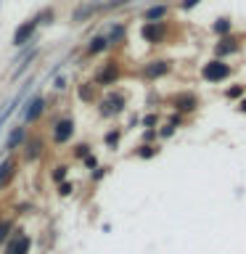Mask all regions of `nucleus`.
Masks as SVG:
<instances>
[{"label": "nucleus", "mask_w": 246, "mask_h": 254, "mask_svg": "<svg viewBox=\"0 0 246 254\" xmlns=\"http://www.w3.org/2000/svg\"><path fill=\"white\" fill-rule=\"evenodd\" d=\"M5 254H29V238L27 236H13L5 246Z\"/></svg>", "instance_id": "5"}, {"label": "nucleus", "mask_w": 246, "mask_h": 254, "mask_svg": "<svg viewBox=\"0 0 246 254\" xmlns=\"http://www.w3.org/2000/svg\"><path fill=\"white\" fill-rule=\"evenodd\" d=\"M230 29V21L228 19H220L217 24H214V32H220V35H222V32H228Z\"/></svg>", "instance_id": "18"}, {"label": "nucleus", "mask_w": 246, "mask_h": 254, "mask_svg": "<svg viewBox=\"0 0 246 254\" xmlns=\"http://www.w3.org/2000/svg\"><path fill=\"white\" fill-rule=\"evenodd\" d=\"M201 74L209 79V82H220V79H225L230 74V66H228V64H222V61H209V64H204Z\"/></svg>", "instance_id": "2"}, {"label": "nucleus", "mask_w": 246, "mask_h": 254, "mask_svg": "<svg viewBox=\"0 0 246 254\" xmlns=\"http://www.w3.org/2000/svg\"><path fill=\"white\" fill-rule=\"evenodd\" d=\"M228 95H230V98H238V95H241V87H230Z\"/></svg>", "instance_id": "21"}, {"label": "nucleus", "mask_w": 246, "mask_h": 254, "mask_svg": "<svg viewBox=\"0 0 246 254\" xmlns=\"http://www.w3.org/2000/svg\"><path fill=\"white\" fill-rule=\"evenodd\" d=\"M21 140H24V130H21V127H16V130H13L11 135H8V140H5V148L11 151V148H16V146H19Z\"/></svg>", "instance_id": "10"}, {"label": "nucleus", "mask_w": 246, "mask_h": 254, "mask_svg": "<svg viewBox=\"0 0 246 254\" xmlns=\"http://www.w3.org/2000/svg\"><path fill=\"white\" fill-rule=\"evenodd\" d=\"M117 138H119L117 132H109V135H106V140H109V143H117Z\"/></svg>", "instance_id": "24"}, {"label": "nucleus", "mask_w": 246, "mask_h": 254, "mask_svg": "<svg viewBox=\"0 0 246 254\" xmlns=\"http://www.w3.org/2000/svg\"><path fill=\"white\" fill-rule=\"evenodd\" d=\"M63 175H66V167H59V170H56V180H61Z\"/></svg>", "instance_id": "22"}, {"label": "nucleus", "mask_w": 246, "mask_h": 254, "mask_svg": "<svg viewBox=\"0 0 246 254\" xmlns=\"http://www.w3.org/2000/svg\"><path fill=\"white\" fill-rule=\"evenodd\" d=\"M164 13H167V5H156V8H148V11H146V19L156 21V19H162Z\"/></svg>", "instance_id": "13"}, {"label": "nucleus", "mask_w": 246, "mask_h": 254, "mask_svg": "<svg viewBox=\"0 0 246 254\" xmlns=\"http://www.w3.org/2000/svg\"><path fill=\"white\" fill-rule=\"evenodd\" d=\"M138 154H140V156H154V148H151V146H143Z\"/></svg>", "instance_id": "20"}, {"label": "nucleus", "mask_w": 246, "mask_h": 254, "mask_svg": "<svg viewBox=\"0 0 246 254\" xmlns=\"http://www.w3.org/2000/svg\"><path fill=\"white\" fill-rule=\"evenodd\" d=\"M111 77H117V66H114V64H109V66L101 71V74H98V82H109Z\"/></svg>", "instance_id": "15"}, {"label": "nucleus", "mask_w": 246, "mask_h": 254, "mask_svg": "<svg viewBox=\"0 0 246 254\" xmlns=\"http://www.w3.org/2000/svg\"><path fill=\"white\" fill-rule=\"evenodd\" d=\"M230 51H236V45H233V40H225L222 45H217V53L222 56V53H230Z\"/></svg>", "instance_id": "17"}, {"label": "nucleus", "mask_w": 246, "mask_h": 254, "mask_svg": "<svg viewBox=\"0 0 246 254\" xmlns=\"http://www.w3.org/2000/svg\"><path fill=\"white\" fill-rule=\"evenodd\" d=\"M37 154H40V140H32L27 146V159H35Z\"/></svg>", "instance_id": "16"}, {"label": "nucleus", "mask_w": 246, "mask_h": 254, "mask_svg": "<svg viewBox=\"0 0 246 254\" xmlns=\"http://www.w3.org/2000/svg\"><path fill=\"white\" fill-rule=\"evenodd\" d=\"M122 106H124V98L122 95H111V98H106L103 101V114H117V111H122Z\"/></svg>", "instance_id": "8"}, {"label": "nucleus", "mask_w": 246, "mask_h": 254, "mask_svg": "<svg viewBox=\"0 0 246 254\" xmlns=\"http://www.w3.org/2000/svg\"><path fill=\"white\" fill-rule=\"evenodd\" d=\"M175 103H178V109H183V111L196 109V98H193V95H180V98L175 101Z\"/></svg>", "instance_id": "12"}, {"label": "nucleus", "mask_w": 246, "mask_h": 254, "mask_svg": "<svg viewBox=\"0 0 246 254\" xmlns=\"http://www.w3.org/2000/svg\"><path fill=\"white\" fill-rule=\"evenodd\" d=\"M106 45H109V43H106V37H95L93 43L87 45V51H90V53H101V51H103V48H106Z\"/></svg>", "instance_id": "14"}, {"label": "nucleus", "mask_w": 246, "mask_h": 254, "mask_svg": "<svg viewBox=\"0 0 246 254\" xmlns=\"http://www.w3.org/2000/svg\"><path fill=\"white\" fill-rule=\"evenodd\" d=\"M198 3V0H183V8H193Z\"/></svg>", "instance_id": "23"}, {"label": "nucleus", "mask_w": 246, "mask_h": 254, "mask_svg": "<svg viewBox=\"0 0 246 254\" xmlns=\"http://www.w3.org/2000/svg\"><path fill=\"white\" fill-rule=\"evenodd\" d=\"M37 24H40L37 16H35V19H27L24 24H19V27H16V32H13V45H27L29 40H32V35H35Z\"/></svg>", "instance_id": "1"}, {"label": "nucleus", "mask_w": 246, "mask_h": 254, "mask_svg": "<svg viewBox=\"0 0 246 254\" xmlns=\"http://www.w3.org/2000/svg\"><path fill=\"white\" fill-rule=\"evenodd\" d=\"M167 69H170V64H167V61H154L151 66H146V77H162Z\"/></svg>", "instance_id": "9"}, {"label": "nucleus", "mask_w": 246, "mask_h": 254, "mask_svg": "<svg viewBox=\"0 0 246 254\" xmlns=\"http://www.w3.org/2000/svg\"><path fill=\"white\" fill-rule=\"evenodd\" d=\"M71 132H74V122H71V119H61V122L53 127V140L56 143H66L71 138Z\"/></svg>", "instance_id": "4"}, {"label": "nucleus", "mask_w": 246, "mask_h": 254, "mask_svg": "<svg viewBox=\"0 0 246 254\" xmlns=\"http://www.w3.org/2000/svg\"><path fill=\"white\" fill-rule=\"evenodd\" d=\"M8 230H11V225H8V222H0V241H5Z\"/></svg>", "instance_id": "19"}, {"label": "nucleus", "mask_w": 246, "mask_h": 254, "mask_svg": "<svg viewBox=\"0 0 246 254\" xmlns=\"http://www.w3.org/2000/svg\"><path fill=\"white\" fill-rule=\"evenodd\" d=\"M29 85H32V79H29V82H24V87H21V90L16 93V95H13V98L8 101V103H5L3 109H0V127H3V122H5V119H8V117L13 114V111H16V106H19V103H21V98H24V95H27Z\"/></svg>", "instance_id": "3"}, {"label": "nucleus", "mask_w": 246, "mask_h": 254, "mask_svg": "<svg viewBox=\"0 0 246 254\" xmlns=\"http://www.w3.org/2000/svg\"><path fill=\"white\" fill-rule=\"evenodd\" d=\"M43 109H45V101L43 98H32L27 103V109H24V122H35V119H40Z\"/></svg>", "instance_id": "6"}, {"label": "nucleus", "mask_w": 246, "mask_h": 254, "mask_svg": "<svg viewBox=\"0 0 246 254\" xmlns=\"http://www.w3.org/2000/svg\"><path fill=\"white\" fill-rule=\"evenodd\" d=\"M143 37L148 40V43H159V40L164 37V27L156 21H146V27H143Z\"/></svg>", "instance_id": "7"}, {"label": "nucleus", "mask_w": 246, "mask_h": 254, "mask_svg": "<svg viewBox=\"0 0 246 254\" xmlns=\"http://www.w3.org/2000/svg\"><path fill=\"white\" fill-rule=\"evenodd\" d=\"M11 175H13V162H3L0 164V186H5L11 180Z\"/></svg>", "instance_id": "11"}]
</instances>
